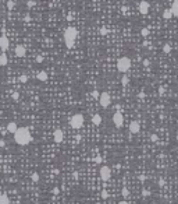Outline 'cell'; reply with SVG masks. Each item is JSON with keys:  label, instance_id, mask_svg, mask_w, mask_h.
I'll return each instance as SVG.
<instances>
[{"label": "cell", "instance_id": "obj_7", "mask_svg": "<svg viewBox=\"0 0 178 204\" xmlns=\"http://www.w3.org/2000/svg\"><path fill=\"white\" fill-rule=\"evenodd\" d=\"M113 123H114V126L116 127H121L122 126V123H124V116H122V113L121 112L117 111L114 115H113Z\"/></svg>", "mask_w": 178, "mask_h": 204}, {"label": "cell", "instance_id": "obj_35", "mask_svg": "<svg viewBox=\"0 0 178 204\" xmlns=\"http://www.w3.org/2000/svg\"><path fill=\"white\" fill-rule=\"evenodd\" d=\"M27 6H28V9H31V7L34 6V1H32V0H29L28 3H27Z\"/></svg>", "mask_w": 178, "mask_h": 204}, {"label": "cell", "instance_id": "obj_26", "mask_svg": "<svg viewBox=\"0 0 178 204\" xmlns=\"http://www.w3.org/2000/svg\"><path fill=\"white\" fill-rule=\"evenodd\" d=\"M19 81H21V83H28V76H27V74H22V76L19 77Z\"/></svg>", "mask_w": 178, "mask_h": 204}, {"label": "cell", "instance_id": "obj_44", "mask_svg": "<svg viewBox=\"0 0 178 204\" xmlns=\"http://www.w3.org/2000/svg\"><path fill=\"white\" fill-rule=\"evenodd\" d=\"M96 204H99V203H96Z\"/></svg>", "mask_w": 178, "mask_h": 204}, {"label": "cell", "instance_id": "obj_24", "mask_svg": "<svg viewBox=\"0 0 178 204\" xmlns=\"http://www.w3.org/2000/svg\"><path fill=\"white\" fill-rule=\"evenodd\" d=\"M121 194L124 196V197H128V196H130V190L127 189V187H122V190H121Z\"/></svg>", "mask_w": 178, "mask_h": 204}, {"label": "cell", "instance_id": "obj_14", "mask_svg": "<svg viewBox=\"0 0 178 204\" xmlns=\"http://www.w3.org/2000/svg\"><path fill=\"white\" fill-rule=\"evenodd\" d=\"M92 123H93L95 126H100L102 116H100V115H93V116H92Z\"/></svg>", "mask_w": 178, "mask_h": 204}, {"label": "cell", "instance_id": "obj_27", "mask_svg": "<svg viewBox=\"0 0 178 204\" xmlns=\"http://www.w3.org/2000/svg\"><path fill=\"white\" fill-rule=\"evenodd\" d=\"M100 196H102V199H104V200H107V199H109V193H107L106 190H102Z\"/></svg>", "mask_w": 178, "mask_h": 204}, {"label": "cell", "instance_id": "obj_2", "mask_svg": "<svg viewBox=\"0 0 178 204\" xmlns=\"http://www.w3.org/2000/svg\"><path fill=\"white\" fill-rule=\"evenodd\" d=\"M78 36V31L74 27H68L64 31V44L67 46V49H72L75 45V39Z\"/></svg>", "mask_w": 178, "mask_h": 204}, {"label": "cell", "instance_id": "obj_28", "mask_svg": "<svg viewBox=\"0 0 178 204\" xmlns=\"http://www.w3.org/2000/svg\"><path fill=\"white\" fill-rule=\"evenodd\" d=\"M11 98H13L14 101H18V99H19V95H18V92H11Z\"/></svg>", "mask_w": 178, "mask_h": 204}, {"label": "cell", "instance_id": "obj_17", "mask_svg": "<svg viewBox=\"0 0 178 204\" xmlns=\"http://www.w3.org/2000/svg\"><path fill=\"white\" fill-rule=\"evenodd\" d=\"M9 63V57L6 53H0V66H6Z\"/></svg>", "mask_w": 178, "mask_h": 204}, {"label": "cell", "instance_id": "obj_29", "mask_svg": "<svg viewBox=\"0 0 178 204\" xmlns=\"http://www.w3.org/2000/svg\"><path fill=\"white\" fill-rule=\"evenodd\" d=\"M92 97L95 98V99H99V97H100V94L97 92V91H92Z\"/></svg>", "mask_w": 178, "mask_h": 204}, {"label": "cell", "instance_id": "obj_43", "mask_svg": "<svg viewBox=\"0 0 178 204\" xmlns=\"http://www.w3.org/2000/svg\"><path fill=\"white\" fill-rule=\"evenodd\" d=\"M124 1H127V0H124Z\"/></svg>", "mask_w": 178, "mask_h": 204}, {"label": "cell", "instance_id": "obj_30", "mask_svg": "<svg viewBox=\"0 0 178 204\" xmlns=\"http://www.w3.org/2000/svg\"><path fill=\"white\" fill-rule=\"evenodd\" d=\"M142 194H143V197H149L150 192H149V190H143V192H142Z\"/></svg>", "mask_w": 178, "mask_h": 204}, {"label": "cell", "instance_id": "obj_11", "mask_svg": "<svg viewBox=\"0 0 178 204\" xmlns=\"http://www.w3.org/2000/svg\"><path fill=\"white\" fill-rule=\"evenodd\" d=\"M130 131L132 133V134H138V133L141 131V125H139V122H136V120L131 122V123H130Z\"/></svg>", "mask_w": 178, "mask_h": 204}, {"label": "cell", "instance_id": "obj_38", "mask_svg": "<svg viewBox=\"0 0 178 204\" xmlns=\"http://www.w3.org/2000/svg\"><path fill=\"white\" fill-rule=\"evenodd\" d=\"M0 147H6V141L4 140H0Z\"/></svg>", "mask_w": 178, "mask_h": 204}, {"label": "cell", "instance_id": "obj_13", "mask_svg": "<svg viewBox=\"0 0 178 204\" xmlns=\"http://www.w3.org/2000/svg\"><path fill=\"white\" fill-rule=\"evenodd\" d=\"M17 130H18V126H17V123H15V122H10L9 125H7V131H9V133L14 134Z\"/></svg>", "mask_w": 178, "mask_h": 204}, {"label": "cell", "instance_id": "obj_12", "mask_svg": "<svg viewBox=\"0 0 178 204\" xmlns=\"http://www.w3.org/2000/svg\"><path fill=\"white\" fill-rule=\"evenodd\" d=\"M63 138H64V133H63V130H60V129H57V130H54L53 133V140L56 141V143H61Z\"/></svg>", "mask_w": 178, "mask_h": 204}, {"label": "cell", "instance_id": "obj_40", "mask_svg": "<svg viewBox=\"0 0 178 204\" xmlns=\"http://www.w3.org/2000/svg\"><path fill=\"white\" fill-rule=\"evenodd\" d=\"M118 204H130V203H128V201H120Z\"/></svg>", "mask_w": 178, "mask_h": 204}, {"label": "cell", "instance_id": "obj_4", "mask_svg": "<svg viewBox=\"0 0 178 204\" xmlns=\"http://www.w3.org/2000/svg\"><path fill=\"white\" fill-rule=\"evenodd\" d=\"M84 122H85V119H84V116H82V113H75V115H72L71 116L70 125H71L72 129L78 130V129H81V127L84 126Z\"/></svg>", "mask_w": 178, "mask_h": 204}, {"label": "cell", "instance_id": "obj_5", "mask_svg": "<svg viewBox=\"0 0 178 204\" xmlns=\"http://www.w3.org/2000/svg\"><path fill=\"white\" fill-rule=\"evenodd\" d=\"M99 102H100L102 108H109V106H110V103H111L110 94L106 92V91H104V92H102L100 97H99Z\"/></svg>", "mask_w": 178, "mask_h": 204}, {"label": "cell", "instance_id": "obj_25", "mask_svg": "<svg viewBox=\"0 0 178 204\" xmlns=\"http://www.w3.org/2000/svg\"><path fill=\"white\" fill-rule=\"evenodd\" d=\"M141 35H142V36H148V35H149V29L148 28H142L141 29Z\"/></svg>", "mask_w": 178, "mask_h": 204}, {"label": "cell", "instance_id": "obj_41", "mask_svg": "<svg viewBox=\"0 0 178 204\" xmlns=\"http://www.w3.org/2000/svg\"><path fill=\"white\" fill-rule=\"evenodd\" d=\"M175 136H177V138H178V130H177V134H175Z\"/></svg>", "mask_w": 178, "mask_h": 204}, {"label": "cell", "instance_id": "obj_1", "mask_svg": "<svg viewBox=\"0 0 178 204\" xmlns=\"http://www.w3.org/2000/svg\"><path fill=\"white\" fill-rule=\"evenodd\" d=\"M14 141L18 146H28L32 141V136L29 133L28 127H18V130L14 133Z\"/></svg>", "mask_w": 178, "mask_h": 204}, {"label": "cell", "instance_id": "obj_32", "mask_svg": "<svg viewBox=\"0 0 178 204\" xmlns=\"http://www.w3.org/2000/svg\"><path fill=\"white\" fill-rule=\"evenodd\" d=\"M100 34H102V35H106V34H107V29L104 28V27H103V28H100Z\"/></svg>", "mask_w": 178, "mask_h": 204}, {"label": "cell", "instance_id": "obj_23", "mask_svg": "<svg viewBox=\"0 0 178 204\" xmlns=\"http://www.w3.org/2000/svg\"><path fill=\"white\" fill-rule=\"evenodd\" d=\"M128 83H130V78L127 77V76H122V78H121V84H122V85H127Z\"/></svg>", "mask_w": 178, "mask_h": 204}, {"label": "cell", "instance_id": "obj_9", "mask_svg": "<svg viewBox=\"0 0 178 204\" xmlns=\"http://www.w3.org/2000/svg\"><path fill=\"white\" fill-rule=\"evenodd\" d=\"M14 53L17 57H24L25 55H27V48H25L24 45H17L14 49Z\"/></svg>", "mask_w": 178, "mask_h": 204}, {"label": "cell", "instance_id": "obj_3", "mask_svg": "<svg viewBox=\"0 0 178 204\" xmlns=\"http://www.w3.org/2000/svg\"><path fill=\"white\" fill-rule=\"evenodd\" d=\"M117 70L120 71V73H127L128 70L131 68V59L127 57V56H122L117 60Z\"/></svg>", "mask_w": 178, "mask_h": 204}, {"label": "cell", "instance_id": "obj_16", "mask_svg": "<svg viewBox=\"0 0 178 204\" xmlns=\"http://www.w3.org/2000/svg\"><path fill=\"white\" fill-rule=\"evenodd\" d=\"M171 11H173V15L178 17V0H174L173 6H171Z\"/></svg>", "mask_w": 178, "mask_h": 204}, {"label": "cell", "instance_id": "obj_31", "mask_svg": "<svg viewBox=\"0 0 178 204\" xmlns=\"http://www.w3.org/2000/svg\"><path fill=\"white\" fill-rule=\"evenodd\" d=\"M43 62V57L42 56H36V63H42Z\"/></svg>", "mask_w": 178, "mask_h": 204}, {"label": "cell", "instance_id": "obj_36", "mask_svg": "<svg viewBox=\"0 0 178 204\" xmlns=\"http://www.w3.org/2000/svg\"><path fill=\"white\" fill-rule=\"evenodd\" d=\"M149 64H150V62L148 60V59H146V60H143V66H146V67H148Z\"/></svg>", "mask_w": 178, "mask_h": 204}, {"label": "cell", "instance_id": "obj_37", "mask_svg": "<svg viewBox=\"0 0 178 204\" xmlns=\"http://www.w3.org/2000/svg\"><path fill=\"white\" fill-rule=\"evenodd\" d=\"M53 193H54V194H58V193H60V189L54 187V189H53Z\"/></svg>", "mask_w": 178, "mask_h": 204}, {"label": "cell", "instance_id": "obj_34", "mask_svg": "<svg viewBox=\"0 0 178 204\" xmlns=\"http://www.w3.org/2000/svg\"><path fill=\"white\" fill-rule=\"evenodd\" d=\"M95 162H96V164H100L102 162V157H96V158H95Z\"/></svg>", "mask_w": 178, "mask_h": 204}, {"label": "cell", "instance_id": "obj_6", "mask_svg": "<svg viewBox=\"0 0 178 204\" xmlns=\"http://www.w3.org/2000/svg\"><path fill=\"white\" fill-rule=\"evenodd\" d=\"M99 175H100V179L104 180V182H107V180L111 178V169L109 168V166H102L100 170H99Z\"/></svg>", "mask_w": 178, "mask_h": 204}, {"label": "cell", "instance_id": "obj_39", "mask_svg": "<svg viewBox=\"0 0 178 204\" xmlns=\"http://www.w3.org/2000/svg\"><path fill=\"white\" fill-rule=\"evenodd\" d=\"M159 92H160V95H163V94H164V88H163V87L159 88Z\"/></svg>", "mask_w": 178, "mask_h": 204}, {"label": "cell", "instance_id": "obj_10", "mask_svg": "<svg viewBox=\"0 0 178 204\" xmlns=\"http://www.w3.org/2000/svg\"><path fill=\"white\" fill-rule=\"evenodd\" d=\"M9 48H10V41H9V38H7L6 35H1V36H0V49H1L3 52H6Z\"/></svg>", "mask_w": 178, "mask_h": 204}, {"label": "cell", "instance_id": "obj_19", "mask_svg": "<svg viewBox=\"0 0 178 204\" xmlns=\"http://www.w3.org/2000/svg\"><path fill=\"white\" fill-rule=\"evenodd\" d=\"M0 204H10V197L7 194H0Z\"/></svg>", "mask_w": 178, "mask_h": 204}, {"label": "cell", "instance_id": "obj_22", "mask_svg": "<svg viewBox=\"0 0 178 204\" xmlns=\"http://www.w3.org/2000/svg\"><path fill=\"white\" fill-rule=\"evenodd\" d=\"M163 52L164 53H170V52H171V46H170L169 44L163 45Z\"/></svg>", "mask_w": 178, "mask_h": 204}, {"label": "cell", "instance_id": "obj_42", "mask_svg": "<svg viewBox=\"0 0 178 204\" xmlns=\"http://www.w3.org/2000/svg\"><path fill=\"white\" fill-rule=\"evenodd\" d=\"M0 173H1V166H0Z\"/></svg>", "mask_w": 178, "mask_h": 204}, {"label": "cell", "instance_id": "obj_20", "mask_svg": "<svg viewBox=\"0 0 178 204\" xmlns=\"http://www.w3.org/2000/svg\"><path fill=\"white\" fill-rule=\"evenodd\" d=\"M31 179H32V182H34V183H38L39 179H40V176H39L38 172H34V173L31 175Z\"/></svg>", "mask_w": 178, "mask_h": 204}, {"label": "cell", "instance_id": "obj_18", "mask_svg": "<svg viewBox=\"0 0 178 204\" xmlns=\"http://www.w3.org/2000/svg\"><path fill=\"white\" fill-rule=\"evenodd\" d=\"M163 18L164 20H170L171 17H173V11H171V9H167V10H164L163 11Z\"/></svg>", "mask_w": 178, "mask_h": 204}, {"label": "cell", "instance_id": "obj_8", "mask_svg": "<svg viewBox=\"0 0 178 204\" xmlns=\"http://www.w3.org/2000/svg\"><path fill=\"white\" fill-rule=\"evenodd\" d=\"M149 9H150V4H149V1H146V0H142L139 3V6H138V10H139V13L141 14H148L149 13Z\"/></svg>", "mask_w": 178, "mask_h": 204}, {"label": "cell", "instance_id": "obj_15", "mask_svg": "<svg viewBox=\"0 0 178 204\" xmlns=\"http://www.w3.org/2000/svg\"><path fill=\"white\" fill-rule=\"evenodd\" d=\"M47 73H46V71H39L38 73V76H36V78H38L39 81H46V80H47Z\"/></svg>", "mask_w": 178, "mask_h": 204}, {"label": "cell", "instance_id": "obj_33", "mask_svg": "<svg viewBox=\"0 0 178 204\" xmlns=\"http://www.w3.org/2000/svg\"><path fill=\"white\" fill-rule=\"evenodd\" d=\"M150 140L153 141V143L154 141H157V136H156V134H152V136H150Z\"/></svg>", "mask_w": 178, "mask_h": 204}, {"label": "cell", "instance_id": "obj_21", "mask_svg": "<svg viewBox=\"0 0 178 204\" xmlns=\"http://www.w3.org/2000/svg\"><path fill=\"white\" fill-rule=\"evenodd\" d=\"M15 7V3L13 1V0H7V9L9 10H13Z\"/></svg>", "mask_w": 178, "mask_h": 204}]
</instances>
